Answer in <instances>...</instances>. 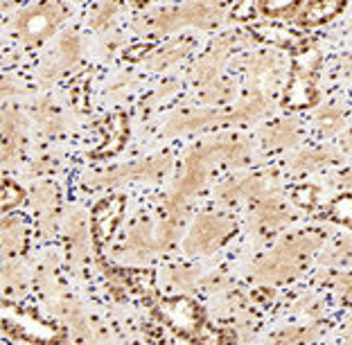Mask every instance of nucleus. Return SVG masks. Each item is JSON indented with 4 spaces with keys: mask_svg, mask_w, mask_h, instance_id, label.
<instances>
[{
    "mask_svg": "<svg viewBox=\"0 0 352 345\" xmlns=\"http://www.w3.org/2000/svg\"><path fill=\"white\" fill-rule=\"evenodd\" d=\"M221 21V12L214 7L210 0H197V3L183 5L179 10L170 12H156L151 16V25L163 34L179 30L183 25H195L201 30H210Z\"/></svg>",
    "mask_w": 352,
    "mask_h": 345,
    "instance_id": "7ed1b4c3",
    "label": "nucleus"
},
{
    "mask_svg": "<svg viewBox=\"0 0 352 345\" xmlns=\"http://www.w3.org/2000/svg\"><path fill=\"white\" fill-rule=\"evenodd\" d=\"M289 219L285 205L278 199H262L260 210H258V223L262 228H278Z\"/></svg>",
    "mask_w": 352,
    "mask_h": 345,
    "instance_id": "6ab92c4d",
    "label": "nucleus"
},
{
    "mask_svg": "<svg viewBox=\"0 0 352 345\" xmlns=\"http://www.w3.org/2000/svg\"><path fill=\"white\" fill-rule=\"evenodd\" d=\"M195 278H197V274L190 269H179V271L174 269V276H172V280L179 287H190L192 282H195Z\"/></svg>",
    "mask_w": 352,
    "mask_h": 345,
    "instance_id": "c756f323",
    "label": "nucleus"
},
{
    "mask_svg": "<svg viewBox=\"0 0 352 345\" xmlns=\"http://www.w3.org/2000/svg\"><path fill=\"white\" fill-rule=\"evenodd\" d=\"M233 16H235V19H251V16H253V7H251L249 0H242L237 10L233 12Z\"/></svg>",
    "mask_w": 352,
    "mask_h": 345,
    "instance_id": "2f4dec72",
    "label": "nucleus"
},
{
    "mask_svg": "<svg viewBox=\"0 0 352 345\" xmlns=\"http://www.w3.org/2000/svg\"><path fill=\"white\" fill-rule=\"evenodd\" d=\"M260 34H264V38L274 41L278 45H285V47H296L302 43V38L298 34H294L289 30H283V27H260L258 30Z\"/></svg>",
    "mask_w": 352,
    "mask_h": 345,
    "instance_id": "5701e85b",
    "label": "nucleus"
},
{
    "mask_svg": "<svg viewBox=\"0 0 352 345\" xmlns=\"http://www.w3.org/2000/svg\"><path fill=\"white\" fill-rule=\"evenodd\" d=\"M34 203L41 212V219H54V205H57V194H54L52 186H41L34 190Z\"/></svg>",
    "mask_w": 352,
    "mask_h": 345,
    "instance_id": "412c9836",
    "label": "nucleus"
},
{
    "mask_svg": "<svg viewBox=\"0 0 352 345\" xmlns=\"http://www.w3.org/2000/svg\"><path fill=\"white\" fill-rule=\"evenodd\" d=\"M66 16V7L59 0H43L34 7H30L16 19V30L28 45L43 43L47 36L54 34L59 23Z\"/></svg>",
    "mask_w": 352,
    "mask_h": 345,
    "instance_id": "f03ea898",
    "label": "nucleus"
},
{
    "mask_svg": "<svg viewBox=\"0 0 352 345\" xmlns=\"http://www.w3.org/2000/svg\"><path fill=\"white\" fill-rule=\"evenodd\" d=\"M223 122H230V113H219V111L206 109V111H186V113L174 115L167 122V133H190V131H201L208 126H217Z\"/></svg>",
    "mask_w": 352,
    "mask_h": 345,
    "instance_id": "1a4fd4ad",
    "label": "nucleus"
},
{
    "mask_svg": "<svg viewBox=\"0 0 352 345\" xmlns=\"http://www.w3.org/2000/svg\"><path fill=\"white\" fill-rule=\"evenodd\" d=\"M79 54V38L75 34H66L63 36V41L59 43V52H57V59L52 61V66L47 68L45 77H57L59 72H63L68 66H73L75 59Z\"/></svg>",
    "mask_w": 352,
    "mask_h": 345,
    "instance_id": "dca6fc26",
    "label": "nucleus"
},
{
    "mask_svg": "<svg viewBox=\"0 0 352 345\" xmlns=\"http://www.w3.org/2000/svg\"><path fill=\"white\" fill-rule=\"evenodd\" d=\"M341 10H343V0H311L300 14V23L309 27L321 25V23L332 21Z\"/></svg>",
    "mask_w": 352,
    "mask_h": 345,
    "instance_id": "ddd939ff",
    "label": "nucleus"
},
{
    "mask_svg": "<svg viewBox=\"0 0 352 345\" xmlns=\"http://www.w3.org/2000/svg\"><path fill=\"white\" fill-rule=\"evenodd\" d=\"M118 12V5L116 3H104L98 12H95L93 16V25L95 27H102V25H107V23L111 21V16H116Z\"/></svg>",
    "mask_w": 352,
    "mask_h": 345,
    "instance_id": "cd10ccee",
    "label": "nucleus"
},
{
    "mask_svg": "<svg viewBox=\"0 0 352 345\" xmlns=\"http://www.w3.org/2000/svg\"><path fill=\"white\" fill-rule=\"evenodd\" d=\"M23 190L16 186V183L12 181H5L3 183V208L5 210H12V208H16L21 201H23Z\"/></svg>",
    "mask_w": 352,
    "mask_h": 345,
    "instance_id": "bb28decb",
    "label": "nucleus"
},
{
    "mask_svg": "<svg viewBox=\"0 0 352 345\" xmlns=\"http://www.w3.org/2000/svg\"><path fill=\"white\" fill-rule=\"evenodd\" d=\"M156 314L170 330H174L181 336H197L204 327L201 307H199L195 300L186 298V296L158 302Z\"/></svg>",
    "mask_w": 352,
    "mask_h": 345,
    "instance_id": "423d86ee",
    "label": "nucleus"
},
{
    "mask_svg": "<svg viewBox=\"0 0 352 345\" xmlns=\"http://www.w3.org/2000/svg\"><path fill=\"white\" fill-rule=\"evenodd\" d=\"M321 244V237L316 232H307V235H296L287 239L283 246L276 248V253L269 260H264L255 269V276L264 282H283L294 276L300 274L302 264L314 253V248Z\"/></svg>",
    "mask_w": 352,
    "mask_h": 345,
    "instance_id": "f257e3e1",
    "label": "nucleus"
},
{
    "mask_svg": "<svg viewBox=\"0 0 352 345\" xmlns=\"http://www.w3.org/2000/svg\"><path fill=\"white\" fill-rule=\"evenodd\" d=\"M316 124H318V131H321L323 135H332L337 133L341 129L343 124V118L339 111L334 109H323L321 113L316 115Z\"/></svg>",
    "mask_w": 352,
    "mask_h": 345,
    "instance_id": "b1692460",
    "label": "nucleus"
},
{
    "mask_svg": "<svg viewBox=\"0 0 352 345\" xmlns=\"http://www.w3.org/2000/svg\"><path fill=\"white\" fill-rule=\"evenodd\" d=\"M124 212V199L122 197H109L98 203L93 212V235L98 244H107L118 228L120 219Z\"/></svg>",
    "mask_w": 352,
    "mask_h": 345,
    "instance_id": "6e6552de",
    "label": "nucleus"
},
{
    "mask_svg": "<svg viewBox=\"0 0 352 345\" xmlns=\"http://www.w3.org/2000/svg\"><path fill=\"white\" fill-rule=\"evenodd\" d=\"M126 138V118L122 113H116L107 120L104 124V147L95 151V156H111L122 147Z\"/></svg>",
    "mask_w": 352,
    "mask_h": 345,
    "instance_id": "4468645a",
    "label": "nucleus"
},
{
    "mask_svg": "<svg viewBox=\"0 0 352 345\" xmlns=\"http://www.w3.org/2000/svg\"><path fill=\"white\" fill-rule=\"evenodd\" d=\"M296 140H298V126H296V122H278L264 131V144L271 149L289 147Z\"/></svg>",
    "mask_w": 352,
    "mask_h": 345,
    "instance_id": "a211bd4d",
    "label": "nucleus"
},
{
    "mask_svg": "<svg viewBox=\"0 0 352 345\" xmlns=\"http://www.w3.org/2000/svg\"><path fill=\"white\" fill-rule=\"evenodd\" d=\"M262 194V183L258 179H239L228 181L221 188V199L226 201H239V199H255Z\"/></svg>",
    "mask_w": 352,
    "mask_h": 345,
    "instance_id": "f3484780",
    "label": "nucleus"
},
{
    "mask_svg": "<svg viewBox=\"0 0 352 345\" xmlns=\"http://www.w3.org/2000/svg\"><path fill=\"white\" fill-rule=\"evenodd\" d=\"M192 47H195V43H192L190 38H179V41H172L151 52L147 63H149V68H154V70L167 68V66H172L174 61H179L186 57V54H190Z\"/></svg>",
    "mask_w": 352,
    "mask_h": 345,
    "instance_id": "f8f14e48",
    "label": "nucleus"
},
{
    "mask_svg": "<svg viewBox=\"0 0 352 345\" xmlns=\"http://www.w3.org/2000/svg\"><path fill=\"white\" fill-rule=\"evenodd\" d=\"M16 93V86L10 82V79H3L0 77V98H7V95Z\"/></svg>",
    "mask_w": 352,
    "mask_h": 345,
    "instance_id": "473e14b6",
    "label": "nucleus"
},
{
    "mask_svg": "<svg viewBox=\"0 0 352 345\" xmlns=\"http://www.w3.org/2000/svg\"><path fill=\"white\" fill-rule=\"evenodd\" d=\"M170 170V156H154L147 160H140V163H129L122 167H116L107 174L93 179L88 186L93 188H107V186H118V183L124 181H133V179H145V181H154L158 176H163Z\"/></svg>",
    "mask_w": 352,
    "mask_h": 345,
    "instance_id": "0eeeda50",
    "label": "nucleus"
},
{
    "mask_svg": "<svg viewBox=\"0 0 352 345\" xmlns=\"http://www.w3.org/2000/svg\"><path fill=\"white\" fill-rule=\"evenodd\" d=\"M0 126H3V160L7 167H12L19 160V154L23 149V126H25V120L21 118L19 111H5Z\"/></svg>",
    "mask_w": 352,
    "mask_h": 345,
    "instance_id": "9d476101",
    "label": "nucleus"
},
{
    "mask_svg": "<svg viewBox=\"0 0 352 345\" xmlns=\"http://www.w3.org/2000/svg\"><path fill=\"white\" fill-rule=\"evenodd\" d=\"M341 186H343V188H348V190H352V167H350V170H348L346 174H343Z\"/></svg>",
    "mask_w": 352,
    "mask_h": 345,
    "instance_id": "72a5a7b5",
    "label": "nucleus"
},
{
    "mask_svg": "<svg viewBox=\"0 0 352 345\" xmlns=\"http://www.w3.org/2000/svg\"><path fill=\"white\" fill-rule=\"evenodd\" d=\"M156 248H161V244H158V235L154 232V228H151V223H147V221L138 223V226L131 230L129 242H126V251H129V255L135 260H145L156 251Z\"/></svg>",
    "mask_w": 352,
    "mask_h": 345,
    "instance_id": "9b49d317",
    "label": "nucleus"
},
{
    "mask_svg": "<svg viewBox=\"0 0 352 345\" xmlns=\"http://www.w3.org/2000/svg\"><path fill=\"white\" fill-rule=\"evenodd\" d=\"M296 5H298V0H260V10L267 16L289 14Z\"/></svg>",
    "mask_w": 352,
    "mask_h": 345,
    "instance_id": "a878e982",
    "label": "nucleus"
},
{
    "mask_svg": "<svg viewBox=\"0 0 352 345\" xmlns=\"http://www.w3.org/2000/svg\"><path fill=\"white\" fill-rule=\"evenodd\" d=\"M327 214H330V219H334V221L346 223V226H352V194L339 197L337 201H332Z\"/></svg>",
    "mask_w": 352,
    "mask_h": 345,
    "instance_id": "393cba45",
    "label": "nucleus"
},
{
    "mask_svg": "<svg viewBox=\"0 0 352 345\" xmlns=\"http://www.w3.org/2000/svg\"><path fill=\"white\" fill-rule=\"evenodd\" d=\"M233 221L223 214H201L183 242L186 253H212L233 235Z\"/></svg>",
    "mask_w": 352,
    "mask_h": 345,
    "instance_id": "39448f33",
    "label": "nucleus"
},
{
    "mask_svg": "<svg viewBox=\"0 0 352 345\" xmlns=\"http://www.w3.org/2000/svg\"><path fill=\"white\" fill-rule=\"evenodd\" d=\"M321 59H318L316 50H305L298 54L294 68V77L289 86H287L283 104L287 109H309L316 102V88H314V75Z\"/></svg>",
    "mask_w": 352,
    "mask_h": 345,
    "instance_id": "20e7f679",
    "label": "nucleus"
},
{
    "mask_svg": "<svg viewBox=\"0 0 352 345\" xmlns=\"http://www.w3.org/2000/svg\"><path fill=\"white\" fill-rule=\"evenodd\" d=\"M332 158H334V154L327 149H309V151H302V154L296 156L292 167L296 172H309V170H316V167L327 165Z\"/></svg>",
    "mask_w": 352,
    "mask_h": 345,
    "instance_id": "aec40b11",
    "label": "nucleus"
},
{
    "mask_svg": "<svg viewBox=\"0 0 352 345\" xmlns=\"http://www.w3.org/2000/svg\"><path fill=\"white\" fill-rule=\"evenodd\" d=\"M3 244L7 255H19L25 246V226L19 214L7 216L3 223Z\"/></svg>",
    "mask_w": 352,
    "mask_h": 345,
    "instance_id": "2eb2a0df",
    "label": "nucleus"
},
{
    "mask_svg": "<svg viewBox=\"0 0 352 345\" xmlns=\"http://www.w3.org/2000/svg\"><path fill=\"white\" fill-rule=\"evenodd\" d=\"M68 246L73 255L79 260L86 253V226L82 219H73V223L68 226Z\"/></svg>",
    "mask_w": 352,
    "mask_h": 345,
    "instance_id": "4be33fe9",
    "label": "nucleus"
},
{
    "mask_svg": "<svg viewBox=\"0 0 352 345\" xmlns=\"http://www.w3.org/2000/svg\"><path fill=\"white\" fill-rule=\"evenodd\" d=\"M337 291L346 300H352V276H339V280H337Z\"/></svg>",
    "mask_w": 352,
    "mask_h": 345,
    "instance_id": "7c9ffc66",
    "label": "nucleus"
},
{
    "mask_svg": "<svg viewBox=\"0 0 352 345\" xmlns=\"http://www.w3.org/2000/svg\"><path fill=\"white\" fill-rule=\"evenodd\" d=\"M348 339H352V323H350V327H348Z\"/></svg>",
    "mask_w": 352,
    "mask_h": 345,
    "instance_id": "f704fd0d",
    "label": "nucleus"
},
{
    "mask_svg": "<svg viewBox=\"0 0 352 345\" xmlns=\"http://www.w3.org/2000/svg\"><path fill=\"white\" fill-rule=\"evenodd\" d=\"M296 203H300V205H305V208H311L316 203V190L314 188H300V190H296Z\"/></svg>",
    "mask_w": 352,
    "mask_h": 345,
    "instance_id": "c85d7f7f",
    "label": "nucleus"
}]
</instances>
